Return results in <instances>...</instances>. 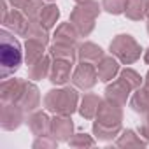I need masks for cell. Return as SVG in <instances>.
Instances as JSON below:
<instances>
[{"label":"cell","mask_w":149,"mask_h":149,"mask_svg":"<svg viewBox=\"0 0 149 149\" xmlns=\"http://www.w3.org/2000/svg\"><path fill=\"white\" fill-rule=\"evenodd\" d=\"M26 2H28V0H9V4H11L14 9H23V7L26 6Z\"/></svg>","instance_id":"obj_33"},{"label":"cell","mask_w":149,"mask_h":149,"mask_svg":"<svg viewBox=\"0 0 149 149\" xmlns=\"http://www.w3.org/2000/svg\"><path fill=\"white\" fill-rule=\"evenodd\" d=\"M140 135L149 142V114H147V118H146V121H144V125L140 126Z\"/></svg>","instance_id":"obj_32"},{"label":"cell","mask_w":149,"mask_h":149,"mask_svg":"<svg viewBox=\"0 0 149 149\" xmlns=\"http://www.w3.org/2000/svg\"><path fill=\"white\" fill-rule=\"evenodd\" d=\"M72 130H74V123H72L70 116H56L53 119L51 133L56 140H70Z\"/></svg>","instance_id":"obj_14"},{"label":"cell","mask_w":149,"mask_h":149,"mask_svg":"<svg viewBox=\"0 0 149 149\" xmlns=\"http://www.w3.org/2000/svg\"><path fill=\"white\" fill-rule=\"evenodd\" d=\"M97 121L93 125V132L100 140H111L116 137L121 130V121H123V111L121 105L112 102V100H102L98 112H97Z\"/></svg>","instance_id":"obj_1"},{"label":"cell","mask_w":149,"mask_h":149,"mask_svg":"<svg viewBox=\"0 0 149 149\" xmlns=\"http://www.w3.org/2000/svg\"><path fill=\"white\" fill-rule=\"evenodd\" d=\"M146 88L149 90V72H147V76H146Z\"/></svg>","instance_id":"obj_35"},{"label":"cell","mask_w":149,"mask_h":149,"mask_svg":"<svg viewBox=\"0 0 149 149\" xmlns=\"http://www.w3.org/2000/svg\"><path fill=\"white\" fill-rule=\"evenodd\" d=\"M49 28H46L40 21H30V30H28V39H33V40H39L42 42L44 46L49 42V33H47Z\"/></svg>","instance_id":"obj_25"},{"label":"cell","mask_w":149,"mask_h":149,"mask_svg":"<svg viewBox=\"0 0 149 149\" xmlns=\"http://www.w3.org/2000/svg\"><path fill=\"white\" fill-rule=\"evenodd\" d=\"M130 107L139 114L149 112V90L147 88H137L132 100H130Z\"/></svg>","instance_id":"obj_18"},{"label":"cell","mask_w":149,"mask_h":149,"mask_svg":"<svg viewBox=\"0 0 149 149\" xmlns=\"http://www.w3.org/2000/svg\"><path fill=\"white\" fill-rule=\"evenodd\" d=\"M58 18H60V11H58V7L53 6V4H49V6H44L39 21H40L46 28H53V26L56 25Z\"/></svg>","instance_id":"obj_26"},{"label":"cell","mask_w":149,"mask_h":149,"mask_svg":"<svg viewBox=\"0 0 149 149\" xmlns=\"http://www.w3.org/2000/svg\"><path fill=\"white\" fill-rule=\"evenodd\" d=\"M0 42H2V46H0V68H2V74L0 76H2V79H7L21 65L23 53H21L19 42L7 30L0 32Z\"/></svg>","instance_id":"obj_2"},{"label":"cell","mask_w":149,"mask_h":149,"mask_svg":"<svg viewBox=\"0 0 149 149\" xmlns=\"http://www.w3.org/2000/svg\"><path fill=\"white\" fill-rule=\"evenodd\" d=\"M26 81L21 79H6L0 86V97H2L4 104H16Z\"/></svg>","instance_id":"obj_11"},{"label":"cell","mask_w":149,"mask_h":149,"mask_svg":"<svg viewBox=\"0 0 149 149\" xmlns=\"http://www.w3.org/2000/svg\"><path fill=\"white\" fill-rule=\"evenodd\" d=\"M146 16L149 18V2H147V9H146Z\"/></svg>","instance_id":"obj_36"},{"label":"cell","mask_w":149,"mask_h":149,"mask_svg":"<svg viewBox=\"0 0 149 149\" xmlns=\"http://www.w3.org/2000/svg\"><path fill=\"white\" fill-rule=\"evenodd\" d=\"M130 91H132V88L126 84V81H123V79L119 77L118 81H114L112 84H109V86L105 88V97H107L109 100L119 104V105H125L126 100H128Z\"/></svg>","instance_id":"obj_12"},{"label":"cell","mask_w":149,"mask_h":149,"mask_svg":"<svg viewBox=\"0 0 149 149\" xmlns=\"http://www.w3.org/2000/svg\"><path fill=\"white\" fill-rule=\"evenodd\" d=\"M144 60H146V63H149V49H146V53H144Z\"/></svg>","instance_id":"obj_34"},{"label":"cell","mask_w":149,"mask_h":149,"mask_svg":"<svg viewBox=\"0 0 149 149\" xmlns=\"http://www.w3.org/2000/svg\"><path fill=\"white\" fill-rule=\"evenodd\" d=\"M49 54L53 58H58V60H67V61H76L77 58V51L74 49V46L70 44H61V42H54L51 47H49Z\"/></svg>","instance_id":"obj_19"},{"label":"cell","mask_w":149,"mask_h":149,"mask_svg":"<svg viewBox=\"0 0 149 149\" xmlns=\"http://www.w3.org/2000/svg\"><path fill=\"white\" fill-rule=\"evenodd\" d=\"M44 56V44L39 42V40H33V39H26V44H25V60L30 65H33L35 61H39L40 58Z\"/></svg>","instance_id":"obj_21"},{"label":"cell","mask_w":149,"mask_h":149,"mask_svg":"<svg viewBox=\"0 0 149 149\" xmlns=\"http://www.w3.org/2000/svg\"><path fill=\"white\" fill-rule=\"evenodd\" d=\"M121 79L126 81V84H128L132 90H137V88L142 86V77L139 76L133 68H125V70L121 72Z\"/></svg>","instance_id":"obj_28"},{"label":"cell","mask_w":149,"mask_h":149,"mask_svg":"<svg viewBox=\"0 0 149 149\" xmlns=\"http://www.w3.org/2000/svg\"><path fill=\"white\" fill-rule=\"evenodd\" d=\"M147 32H149V23H147Z\"/></svg>","instance_id":"obj_38"},{"label":"cell","mask_w":149,"mask_h":149,"mask_svg":"<svg viewBox=\"0 0 149 149\" xmlns=\"http://www.w3.org/2000/svg\"><path fill=\"white\" fill-rule=\"evenodd\" d=\"M49 70H51V60L47 56H42L39 61H35L33 65L28 67V76L30 79H44L46 76H49Z\"/></svg>","instance_id":"obj_23"},{"label":"cell","mask_w":149,"mask_h":149,"mask_svg":"<svg viewBox=\"0 0 149 149\" xmlns=\"http://www.w3.org/2000/svg\"><path fill=\"white\" fill-rule=\"evenodd\" d=\"M13 33L16 35H21V37H26L28 35V30H30V19L25 16V13H19V11H11L7 14V18L2 21Z\"/></svg>","instance_id":"obj_7"},{"label":"cell","mask_w":149,"mask_h":149,"mask_svg":"<svg viewBox=\"0 0 149 149\" xmlns=\"http://www.w3.org/2000/svg\"><path fill=\"white\" fill-rule=\"evenodd\" d=\"M42 9H44V2H42V0H28L26 6H25L21 11L25 13V16H26L30 21H39Z\"/></svg>","instance_id":"obj_27"},{"label":"cell","mask_w":149,"mask_h":149,"mask_svg":"<svg viewBox=\"0 0 149 149\" xmlns=\"http://www.w3.org/2000/svg\"><path fill=\"white\" fill-rule=\"evenodd\" d=\"M51 125H53V121L47 118L46 112H33V114L28 118V126H30L32 133L37 135V137L53 135V133H51Z\"/></svg>","instance_id":"obj_13"},{"label":"cell","mask_w":149,"mask_h":149,"mask_svg":"<svg viewBox=\"0 0 149 149\" xmlns=\"http://www.w3.org/2000/svg\"><path fill=\"white\" fill-rule=\"evenodd\" d=\"M77 58L81 61H88V63H98L104 58V51L100 46L93 44V42H84L79 46L77 49Z\"/></svg>","instance_id":"obj_16"},{"label":"cell","mask_w":149,"mask_h":149,"mask_svg":"<svg viewBox=\"0 0 149 149\" xmlns=\"http://www.w3.org/2000/svg\"><path fill=\"white\" fill-rule=\"evenodd\" d=\"M97 72H98V79L100 81H112L116 77V74L119 72V65L112 56H104L97 63Z\"/></svg>","instance_id":"obj_15"},{"label":"cell","mask_w":149,"mask_h":149,"mask_svg":"<svg viewBox=\"0 0 149 149\" xmlns=\"http://www.w3.org/2000/svg\"><path fill=\"white\" fill-rule=\"evenodd\" d=\"M68 144H70L72 147H91L95 142H93V139H90L86 133H77V135L70 137Z\"/></svg>","instance_id":"obj_30"},{"label":"cell","mask_w":149,"mask_h":149,"mask_svg":"<svg viewBox=\"0 0 149 149\" xmlns=\"http://www.w3.org/2000/svg\"><path fill=\"white\" fill-rule=\"evenodd\" d=\"M77 37H79V32H77V28L74 26L70 21L68 23H61L56 28V32H54V42H61V44L76 46Z\"/></svg>","instance_id":"obj_17"},{"label":"cell","mask_w":149,"mask_h":149,"mask_svg":"<svg viewBox=\"0 0 149 149\" xmlns=\"http://www.w3.org/2000/svg\"><path fill=\"white\" fill-rule=\"evenodd\" d=\"M100 98L97 95H84L83 102H81V107H79V114L84 118V119H93L98 112V107H100Z\"/></svg>","instance_id":"obj_20"},{"label":"cell","mask_w":149,"mask_h":149,"mask_svg":"<svg viewBox=\"0 0 149 149\" xmlns=\"http://www.w3.org/2000/svg\"><path fill=\"white\" fill-rule=\"evenodd\" d=\"M126 2L128 0H102V7L109 14H121L126 9Z\"/></svg>","instance_id":"obj_29"},{"label":"cell","mask_w":149,"mask_h":149,"mask_svg":"<svg viewBox=\"0 0 149 149\" xmlns=\"http://www.w3.org/2000/svg\"><path fill=\"white\" fill-rule=\"evenodd\" d=\"M25 111L18 104H4L2 107V128L4 130H14L21 125Z\"/></svg>","instance_id":"obj_8"},{"label":"cell","mask_w":149,"mask_h":149,"mask_svg":"<svg viewBox=\"0 0 149 149\" xmlns=\"http://www.w3.org/2000/svg\"><path fill=\"white\" fill-rule=\"evenodd\" d=\"M70 72H72V61L54 58L49 70V81L56 86H61L67 81H70Z\"/></svg>","instance_id":"obj_9"},{"label":"cell","mask_w":149,"mask_h":149,"mask_svg":"<svg viewBox=\"0 0 149 149\" xmlns=\"http://www.w3.org/2000/svg\"><path fill=\"white\" fill-rule=\"evenodd\" d=\"M56 144H58V140L54 137L51 139V135H46V137H40L39 140H35L33 147H56Z\"/></svg>","instance_id":"obj_31"},{"label":"cell","mask_w":149,"mask_h":149,"mask_svg":"<svg viewBox=\"0 0 149 149\" xmlns=\"http://www.w3.org/2000/svg\"><path fill=\"white\" fill-rule=\"evenodd\" d=\"M76 2H77V4H81V2H88V0H76Z\"/></svg>","instance_id":"obj_37"},{"label":"cell","mask_w":149,"mask_h":149,"mask_svg":"<svg viewBox=\"0 0 149 149\" xmlns=\"http://www.w3.org/2000/svg\"><path fill=\"white\" fill-rule=\"evenodd\" d=\"M16 104H18L25 112L35 111V109L39 107V104H40V95H39L37 86L26 81V83H25V88H23V91H21V95H19V98H18Z\"/></svg>","instance_id":"obj_10"},{"label":"cell","mask_w":149,"mask_h":149,"mask_svg":"<svg viewBox=\"0 0 149 149\" xmlns=\"http://www.w3.org/2000/svg\"><path fill=\"white\" fill-rule=\"evenodd\" d=\"M140 46L139 42L126 33H121L118 37H114V40L111 42V53L125 65H132L140 58Z\"/></svg>","instance_id":"obj_5"},{"label":"cell","mask_w":149,"mask_h":149,"mask_svg":"<svg viewBox=\"0 0 149 149\" xmlns=\"http://www.w3.org/2000/svg\"><path fill=\"white\" fill-rule=\"evenodd\" d=\"M97 81H98V72H97L95 63L81 61L72 74V83L79 90H90L97 84Z\"/></svg>","instance_id":"obj_6"},{"label":"cell","mask_w":149,"mask_h":149,"mask_svg":"<svg viewBox=\"0 0 149 149\" xmlns=\"http://www.w3.org/2000/svg\"><path fill=\"white\" fill-rule=\"evenodd\" d=\"M147 144V140H142L133 130H126V132H123L121 133V137L118 139V142H116V146L118 147H144Z\"/></svg>","instance_id":"obj_24"},{"label":"cell","mask_w":149,"mask_h":149,"mask_svg":"<svg viewBox=\"0 0 149 149\" xmlns=\"http://www.w3.org/2000/svg\"><path fill=\"white\" fill-rule=\"evenodd\" d=\"M77 93L72 88H60L51 90L44 97V105L49 112L56 116H72L77 109Z\"/></svg>","instance_id":"obj_3"},{"label":"cell","mask_w":149,"mask_h":149,"mask_svg":"<svg viewBox=\"0 0 149 149\" xmlns=\"http://www.w3.org/2000/svg\"><path fill=\"white\" fill-rule=\"evenodd\" d=\"M98 14H100V6L95 2V0L81 2L70 13V23L77 28L79 35L86 37V35H90L93 32Z\"/></svg>","instance_id":"obj_4"},{"label":"cell","mask_w":149,"mask_h":149,"mask_svg":"<svg viewBox=\"0 0 149 149\" xmlns=\"http://www.w3.org/2000/svg\"><path fill=\"white\" fill-rule=\"evenodd\" d=\"M147 2H149V0H128V2H126V9H125L126 18H130L133 21H140L146 16Z\"/></svg>","instance_id":"obj_22"}]
</instances>
